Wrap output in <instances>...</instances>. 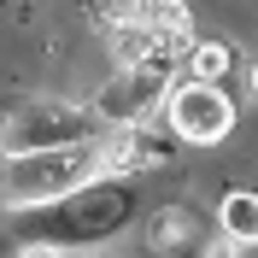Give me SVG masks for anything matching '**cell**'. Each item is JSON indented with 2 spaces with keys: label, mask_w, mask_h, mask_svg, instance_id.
Segmentation results:
<instances>
[{
  "label": "cell",
  "mask_w": 258,
  "mask_h": 258,
  "mask_svg": "<svg viewBox=\"0 0 258 258\" xmlns=\"http://www.w3.org/2000/svg\"><path fill=\"white\" fill-rule=\"evenodd\" d=\"M141 211L135 176H94L71 194L30 200V206H0V258H18L30 246H59V252H94L117 241Z\"/></svg>",
  "instance_id": "6da1fadb"
},
{
  "label": "cell",
  "mask_w": 258,
  "mask_h": 258,
  "mask_svg": "<svg viewBox=\"0 0 258 258\" xmlns=\"http://www.w3.org/2000/svg\"><path fill=\"white\" fill-rule=\"evenodd\" d=\"M106 176V135L77 147H47V153H6L0 164V206H30V200H53L82 182Z\"/></svg>",
  "instance_id": "7a4b0ae2"
},
{
  "label": "cell",
  "mask_w": 258,
  "mask_h": 258,
  "mask_svg": "<svg viewBox=\"0 0 258 258\" xmlns=\"http://www.w3.org/2000/svg\"><path fill=\"white\" fill-rule=\"evenodd\" d=\"M100 135H106V117L94 106L53 100V94H30L0 117V153H47V147L100 141Z\"/></svg>",
  "instance_id": "3957f363"
},
{
  "label": "cell",
  "mask_w": 258,
  "mask_h": 258,
  "mask_svg": "<svg viewBox=\"0 0 258 258\" xmlns=\"http://www.w3.org/2000/svg\"><path fill=\"white\" fill-rule=\"evenodd\" d=\"M170 88H176V71H164V64H117L112 82L88 106L106 117V129H135L170 100Z\"/></svg>",
  "instance_id": "277c9868"
},
{
  "label": "cell",
  "mask_w": 258,
  "mask_h": 258,
  "mask_svg": "<svg viewBox=\"0 0 258 258\" xmlns=\"http://www.w3.org/2000/svg\"><path fill=\"white\" fill-rule=\"evenodd\" d=\"M164 117H170V135H182V147H217L235 129V100L217 82L182 77L170 88V100H164Z\"/></svg>",
  "instance_id": "5b68a950"
},
{
  "label": "cell",
  "mask_w": 258,
  "mask_h": 258,
  "mask_svg": "<svg viewBox=\"0 0 258 258\" xmlns=\"http://www.w3.org/2000/svg\"><path fill=\"white\" fill-rule=\"evenodd\" d=\"M182 135H159V129H106V176H141V170H159V164L176 159Z\"/></svg>",
  "instance_id": "8992f818"
},
{
  "label": "cell",
  "mask_w": 258,
  "mask_h": 258,
  "mask_svg": "<svg viewBox=\"0 0 258 258\" xmlns=\"http://www.w3.org/2000/svg\"><path fill=\"white\" fill-rule=\"evenodd\" d=\"M211 235H217V223H206V211L194 206V200L159 206V211H153V223H147V241L159 246L164 258H200Z\"/></svg>",
  "instance_id": "52a82bcc"
},
{
  "label": "cell",
  "mask_w": 258,
  "mask_h": 258,
  "mask_svg": "<svg viewBox=\"0 0 258 258\" xmlns=\"http://www.w3.org/2000/svg\"><path fill=\"white\" fill-rule=\"evenodd\" d=\"M94 18H100V24H147V30L188 35V41H194V18H188L182 0H100Z\"/></svg>",
  "instance_id": "ba28073f"
},
{
  "label": "cell",
  "mask_w": 258,
  "mask_h": 258,
  "mask_svg": "<svg viewBox=\"0 0 258 258\" xmlns=\"http://www.w3.org/2000/svg\"><path fill=\"white\" fill-rule=\"evenodd\" d=\"M217 223H223V235H235L241 246H258V194H229L223 206H217Z\"/></svg>",
  "instance_id": "9c48e42d"
},
{
  "label": "cell",
  "mask_w": 258,
  "mask_h": 258,
  "mask_svg": "<svg viewBox=\"0 0 258 258\" xmlns=\"http://www.w3.org/2000/svg\"><path fill=\"white\" fill-rule=\"evenodd\" d=\"M229 59H235V53L223 47V41H194V53H188V77L194 82H217L229 71Z\"/></svg>",
  "instance_id": "30bf717a"
},
{
  "label": "cell",
  "mask_w": 258,
  "mask_h": 258,
  "mask_svg": "<svg viewBox=\"0 0 258 258\" xmlns=\"http://www.w3.org/2000/svg\"><path fill=\"white\" fill-rule=\"evenodd\" d=\"M200 258H241V241H235V235H223V223H217V235L206 241V252H200Z\"/></svg>",
  "instance_id": "8fae6325"
},
{
  "label": "cell",
  "mask_w": 258,
  "mask_h": 258,
  "mask_svg": "<svg viewBox=\"0 0 258 258\" xmlns=\"http://www.w3.org/2000/svg\"><path fill=\"white\" fill-rule=\"evenodd\" d=\"M18 258H94V252H59V246H30V252H18Z\"/></svg>",
  "instance_id": "7c38bea8"
},
{
  "label": "cell",
  "mask_w": 258,
  "mask_h": 258,
  "mask_svg": "<svg viewBox=\"0 0 258 258\" xmlns=\"http://www.w3.org/2000/svg\"><path fill=\"white\" fill-rule=\"evenodd\" d=\"M252 94H258V64H252Z\"/></svg>",
  "instance_id": "4fadbf2b"
},
{
  "label": "cell",
  "mask_w": 258,
  "mask_h": 258,
  "mask_svg": "<svg viewBox=\"0 0 258 258\" xmlns=\"http://www.w3.org/2000/svg\"><path fill=\"white\" fill-rule=\"evenodd\" d=\"M0 164H6V153H0Z\"/></svg>",
  "instance_id": "5bb4252c"
}]
</instances>
